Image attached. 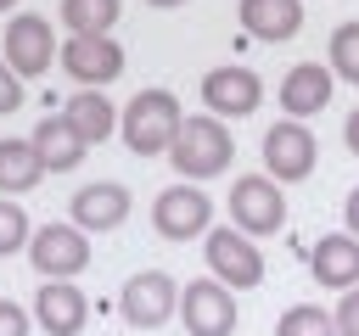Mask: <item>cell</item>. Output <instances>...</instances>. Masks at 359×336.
I'll use <instances>...</instances> for the list:
<instances>
[{
	"label": "cell",
	"mask_w": 359,
	"mask_h": 336,
	"mask_svg": "<svg viewBox=\"0 0 359 336\" xmlns=\"http://www.w3.org/2000/svg\"><path fill=\"white\" fill-rule=\"evenodd\" d=\"M185 112H180V95L174 90H140L129 95V106L118 112V140L135 151V157H163L180 134Z\"/></svg>",
	"instance_id": "cell-1"
},
{
	"label": "cell",
	"mask_w": 359,
	"mask_h": 336,
	"mask_svg": "<svg viewBox=\"0 0 359 336\" xmlns=\"http://www.w3.org/2000/svg\"><path fill=\"white\" fill-rule=\"evenodd\" d=\"M168 162H174L180 179H213V174H224L236 162V134L219 118H208V112L185 118L180 134H174V146H168Z\"/></svg>",
	"instance_id": "cell-2"
},
{
	"label": "cell",
	"mask_w": 359,
	"mask_h": 336,
	"mask_svg": "<svg viewBox=\"0 0 359 336\" xmlns=\"http://www.w3.org/2000/svg\"><path fill=\"white\" fill-rule=\"evenodd\" d=\"M230 224H236L247 241L280 235V224H286V196H280V185H275L269 174H241V179L230 185Z\"/></svg>",
	"instance_id": "cell-3"
},
{
	"label": "cell",
	"mask_w": 359,
	"mask_h": 336,
	"mask_svg": "<svg viewBox=\"0 0 359 336\" xmlns=\"http://www.w3.org/2000/svg\"><path fill=\"white\" fill-rule=\"evenodd\" d=\"M208 274L224 291H252L264 280V252L258 241H247L236 224H213L208 230Z\"/></svg>",
	"instance_id": "cell-4"
},
{
	"label": "cell",
	"mask_w": 359,
	"mask_h": 336,
	"mask_svg": "<svg viewBox=\"0 0 359 336\" xmlns=\"http://www.w3.org/2000/svg\"><path fill=\"white\" fill-rule=\"evenodd\" d=\"M118 314H123L135 330L168 325V319L180 314V286H174V274H168V269H140V274H129L123 291H118Z\"/></svg>",
	"instance_id": "cell-5"
},
{
	"label": "cell",
	"mask_w": 359,
	"mask_h": 336,
	"mask_svg": "<svg viewBox=\"0 0 359 336\" xmlns=\"http://www.w3.org/2000/svg\"><path fill=\"white\" fill-rule=\"evenodd\" d=\"M28 263L45 280H79L90 269V235L73 224H39L28 235Z\"/></svg>",
	"instance_id": "cell-6"
},
{
	"label": "cell",
	"mask_w": 359,
	"mask_h": 336,
	"mask_svg": "<svg viewBox=\"0 0 359 336\" xmlns=\"http://www.w3.org/2000/svg\"><path fill=\"white\" fill-rule=\"evenodd\" d=\"M202 106H208V118H252L258 106H264V78L252 73V67H236V62H224V67H208L202 73Z\"/></svg>",
	"instance_id": "cell-7"
},
{
	"label": "cell",
	"mask_w": 359,
	"mask_h": 336,
	"mask_svg": "<svg viewBox=\"0 0 359 336\" xmlns=\"http://www.w3.org/2000/svg\"><path fill=\"white\" fill-rule=\"evenodd\" d=\"M314 162H320V140L309 134V123L280 118V123L264 129V174H269V179H280V185L309 179Z\"/></svg>",
	"instance_id": "cell-8"
},
{
	"label": "cell",
	"mask_w": 359,
	"mask_h": 336,
	"mask_svg": "<svg viewBox=\"0 0 359 336\" xmlns=\"http://www.w3.org/2000/svg\"><path fill=\"white\" fill-rule=\"evenodd\" d=\"M208 224H213V196H208L202 185H168V190H157V202H151V230H157L163 241L208 235Z\"/></svg>",
	"instance_id": "cell-9"
},
{
	"label": "cell",
	"mask_w": 359,
	"mask_h": 336,
	"mask_svg": "<svg viewBox=\"0 0 359 336\" xmlns=\"http://www.w3.org/2000/svg\"><path fill=\"white\" fill-rule=\"evenodd\" d=\"M6 67L17 73V78H39L50 62H56V34H50V22L39 17V11H17L11 22H6Z\"/></svg>",
	"instance_id": "cell-10"
},
{
	"label": "cell",
	"mask_w": 359,
	"mask_h": 336,
	"mask_svg": "<svg viewBox=\"0 0 359 336\" xmlns=\"http://www.w3.org/2000/svg\"><path fill=\"white\" fill-rule=\"evenodd\" d=\"M180 325L191 336H230L236 330V291H224L213 274L180 286Z\"/></svg>",
	"instance_id": "cell-11"
},
{
	"label": "cell",
	"mask_w": 359,
	"mask_h": 336,
	"mask_svg": "<svg viewBox=\"0 0 359 336\" xmlns=\"http://www.w3.org/2000/svg\"><path fill=\"white\" fill-rule=\"evenodd\" d=\"M129 185H118V179H90V185H79L73 190V202H67V224L73 230H84V235H101V230H118L123 218H129Z\"/></svg>",
	"instance_id": "cell-12"
},
{
	"label": "cell",
	"mask_w": 359,
	"mask_h": 336,
	"mask_svg": "<svg viewBox=\"0 0 359 336\" xmlns=\"http://www.w3.org/2000/svg\"><path fill=\"white\" fill-rule=\"evenodd\" d=\"M56 62H62V73L79 90H101V84H112L123 73V45L112 34H101V39H67L56 50Z\"/></svg>",
	"instance_id": "cell-13"
},
{
	"label": "cell",
	"mask_w": 359,
	"mask_h": 336,
	"mask_svg": "<svg viewBox=\"0 0 359 336\" xmlns=\"http://www.w3.org/2000/svg\"><path fill=\"white\" fill-rule=\"evenodd\" d=\"M280 112L292 118V123H303V118H314V112H325L331 106V95H337V78H331V67L325 62H297V67H286V78H280Z\"/></svg>",
	"instance_id": "cell-14"
},
{
	"label": "cell",
	"mask_w": 359,
	"mask_h": 336,
	"mask_svg": "<svg viewBox=\"0 0 359 336\" xmlns=\"http://www.w3.org/2000/svg\"><path fill=\"white\" fill-rule=\"evenodd\" d=\"M90 319V297L73 286V280H45L34 291V325L50 330V336H79Z\"/></svg>",
	"instance_id": "cell-15"
},
{
	"label": "cell",
	"mask_w": 359,
	"mask_h": 336,
	"mask_svg": "<svg viewBox=\"0 0 359 336\" xmlns=\"http://www.w3.org/2000/svg\"><path fill=\"white\" fill-rule=\"evenodd\" d=\"M309 274H314L320 286H331V291H353V286H359V241H353L348 230L320 235L314 252H309Z\"/></svg>",
	"instance_id": "cell-16"
},
{
	"label": "cell",
	"mask_w": 359,
	"mask_h": 336,
	"mask_svg": "<svg viewBox=\"0 0 359 336\" xmlns=\"http://www.w3.org/2000/svg\"><path fill=\"white\" fill-rule=\"evenodd\" d=\"M28 146H34V157H39V168L45 174H73L79 162H84V140L67 129V118L62 112H50V118H39L34 123V134H28Z\"/></svg>",
	"instance_id": "cell-17"
},
{
	"label": "cell",
	"mask_w": 359,
	"mask_h": 336,
	"mask_svg": "<svg viewBox=\"0 0 359 336\" xmlns=\"http://www.w3.org/2000/svg\"><path fill=\"white\" fill-rule=\"evenodd\" d=\"M236 17H241V34H252L264 45H280L303 28V0H241Z\"/></svg>",
	"instance_id": "cell-18"
},
{
	"label": "cell",
	"mask_w": 359,
	"mask_h": 336,
	"mask_svg": "<svg viewBox=\"0 0 359 336\" xmlns=\"http://www.w3.org/2000/svg\"><path fill=\"white\" fill-rule=\"evenodd\" d=\"M62 118H67V129H73L84 146H95V140H107V134L118 129V112H112L107 90H73L67 106H62Z\"/></svg>",
	"instance_id": "cell-19"
},
{
	"label": "cell",
	"mask_w": 359,
	"mask_h": 336,
	"mask_svg": "<svg viewBox=\"0 0 359 336\" xmlns=\"http://www.w3.org/2000/svg\"><path fill=\"white\" fill-rule=\"evenodd\" d=\"M56 11H62L67 39H101V34H112V22L123 17V0H62Z\"/></svg>",
	"instance_id": "cell-20"
},
{
	"label": "cell",
	"mask_w": 359,
	"mask_h": 336,
	"mask_svg": "<svg viewBox=\"0 0 359 336\" xmlns=\"http://www.w3.org/2000/svg\"><path fill=\"white\" fill-rule=\"evenodd\" d=\"M45 179V168H39V157H34V146L28 140H0V196H22V190H34Z\"/></svg>",
	"instance_id": "cell-21"
},
{
	"label": "cell",
	"mask_w": 359,
	"mask_h": 336,
	"mask_svg": "<svg viewBox=\"0 0 359 336\" xmlns=\"http://www.w3.org/2000/svg\"><path fill=\"white\" fill-rule=\"evenodd\" d=\"M325 67H331V78L359 84V17L331 28V39H325Z\"/></svg>",
	"instance_id": "cell-22"
},
{
	"label": "cell",
	"mask_w": 359,
	"mask_h": 336,
	"mask_svg": "<svg viewBox=\"0 0 359 336\" xmlns=\"http://www.w3.org/2000/svg\"><path fill=\"white\" fill-rule=\"evenodd\" d=\"M275 336H337V325H331V314L320 302H297V308H286L275 319Z\"/></svg>",
	"instance_id": "cell-23"
},
{
	"label": "cell",
	"mask_w": 359,
	"mask_h": 336,
	"mask_svg": "<svg viewBox=\"0 0 359 336\" xmlns=\"http://www.w3.org/2000/svg\"><path fill=\"white\" fill-rule=\"evenodd\" d=\"M28 213L11 202V196H0V258H11V252H22L28 246Z\"/></svg>",
	"instance_id": "cell-24"
},
{
	"label": "cell",
	"mask_w": 359,
	"mask_h": 336,
	"mask_svg": "<svg viewBox=\"0 0 359 336\" xmlns=\"http://www.w3.org/2000/svg\"><path fill=\"white\" fill-rule=\"evenodd\" d=\"M331 325H337V336H359V286L342 291V302L331 308Z\"/></svg>",
	"instance_id": "cell-25"
},
{
	"label": "cell",
	"mask_w": 359,
	"mask_h": 336,
	"mask_svg": "<svg viewBox=\"0 0 359 336\" xmlns=\"http://www.w3.org/2000/svg\"><path fill=\"white\" fill-rule=\"evenodd\" d=\"M28 308L22 302H11V297H0V336H28Z\"/></svg>",
	"instance_id": "cell-26"
},
{
	"label": "cell",
	"mask_w": 359,
	"mask_h": 336,
	"mask_svg": "<svg viewBox=\"0 0 359 336\" xmlns=\"http://www.w3.org/2000/svg\"><path fill=\"white\" fill-rule=\"evenodd\" d=\"M17 106H22V78L0 62V112H17Z\"/></svg>",
	"instance_id": "cell-27"
},
{
	"label": "cell",
	"mask_w": 359,
	"mask_h": 336,
	"mask_svg": "<svg viewBox=\"0 0 359 336\" xmlns=\"http://www.w3.org/2000/svg\"><path fill=\"white\" fill-rule=\"evenodd\" d=\"M342 224H348V235L359 241V185L348 190V202H342Z\"/></svg>",
	"instance_id": "cell-28"
},
{
	"label": "cell",
	"mask_w": 359,
	"mask_h": 336,
	"mask_svg": "<svg viewBox=\"0 0 359 336\" xmlns=\"http://www.w3.org/2000/svg\"><path fill=\"white\" fill-rule=\"evenodd\" d=\"M342 134H348V151H353V157H359V106H353V112H348V123H342Z\"/></svg>",
	"instance_id": "cell-29"
},
{
	"label": "cell",
	"mask_w": 359,
	"mask_h": 336,
	"mask_svg": "<svg viewBox=\"0 0 359 336\" xmlns=\"http://www.w3.org/2000/svg\"><path fill=\"white\" fill-rule=\"evenodd\" d=\"M146 6H157V11H174V6H185V0H146Z\"/></svg>",
	"instance_id": "cell-30"
},
{
	"label": "cell",
	"mask_w": 359,
	"mask_h": 336,
	"mask_svg": "<svg viewBox=\"0 0 359 336\" xmlns=\"http://www.w3.org/2000/svg\"><path fill=\"white\" fill-rule=\"evenodd\" d=\"M11 6H17V0H0V11H11Z\"/></svg>",
	"instance_id": "cell-31"
}]
</instances>
